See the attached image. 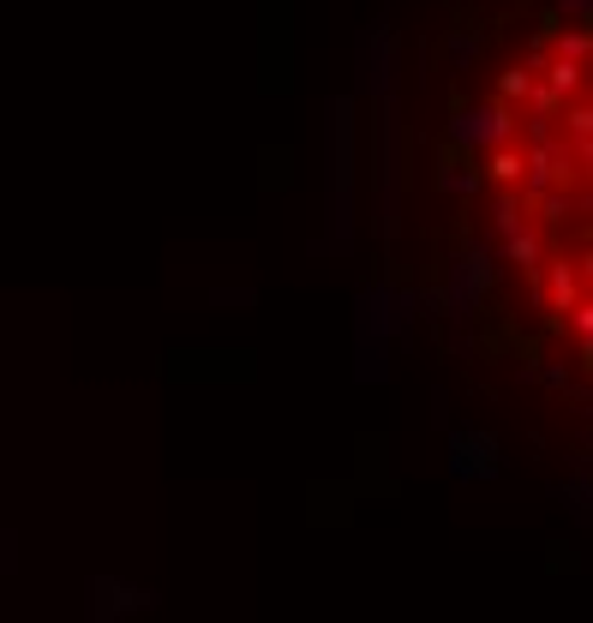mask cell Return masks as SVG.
<instances>
[{
    "mask_svg": "<svg viewBox=\"0 0 593 623\" xmlns=\"http://www.w3.org/2000/svg\"><path fill=\"white\" fill-rule=\"evenodd\" d=\"M354 144H360V102L354 96H336L330 102V174H324V204H330V234L324 246L330 252H348L354 246V204H360V168H354Z\"/></svg>",
    "mask_w": 593,
    "mask_h": 623,
    "instance_id": "cell-1",
    "label": "cell"
},
{
    "mask_svg": "<svg viewBox=\"0 0 593 623\" xmlns=\"http://www.w3.org/2000/svg\"><path fill=\"white\" fill-rule=\"evenodd\" d=\"M492 276H498V252L492 246H462L450 264H443L438 288H420V306H432L438 318L456 324V348L473 343L468 324L480 318V300H485V288H492Z\"/></svg>",
    "mask_w": 593,
    "mask_h": 623,
    "instance_id": "cell-2",
    "label": "cell"
},
{
    "mask_svg": "<svg viewBox=\"0 0 593 623\" xmlns=\"http://www.w3.org/2000/svg\"><path fill=\"white\" fill-rule=\"evenodd\" d=\"M390 348H396V324H390V288H360L354 300V378L384 384L390 378Z\"/></svg>",
    "mask_w": 593,
    "mask_h": 623,
    "instance_id": "cell-3",
    "label": "cell"
},
{
    "mask_svg": "<svg viewBox=\"0 0 593 623\" xmlns=\"http://www.w3.org/2000/svg\"><path fill=\"white\" fill-rule=\"evenodd\" d=\"M443 139H450V151H462V156H485L492 144L515 139V109L510 102H498V96L492 102H456Z\"/></svg>",
    "mask_w": 593,
    "mask_h": 623,
    "instance_id": "cell-4",
    "label": "cell"
},
{
    "mask_svg": "<svg viewBox=\"0 0 593 623\" xmlns=\"http://www.w3.org/2000/svg\"><path fill=\"white\" fill-rule=\"evenodd\" d=\"M372 121H378V156H372V192H378V234L396 241L402 216H396V96L372 102Z\"/></svg>",
    "mask_w": 593,
    "mask_h": 623,
    "instance_id": "cell-5",
    "label": "cell"
},
{
    "mask_svg": "<svg viewBox=\"0 0 593 623\" xmlns=\"http://www.w3.org/2000/svg\"><path fill=\"white\" fill-rule=\"evenodd\" d=\"M503 456L492 432H450V480L456 486H485L498 480Z\"/></svg>",
    "mask_w": 593,
    "mask_h": 623,
    "instance_id": "cell-6",
    "label": "cell"
},
{
    "mask_svg": "<svg viewBox=\"0 0 593 623\" xmlns=\"http://www.w3.org/2000/svg\"><path fill=\"white\" fill-rule=\"evenodd\" d=\"M360 79H366V91H372V102L396 96V31L384 19L360 37Z\"/></svg>",
    "mask_w": 593,
    "mask_h": 623,
    "instance_id": "cell-7",
    "label": "cell"
},
{
    "mask_svg": "<svg viewBox=\"0 0 593 623\" xmlns=\"http://www.w3.org/2000/svg\"><path fill=\"white\" fill-rule=\"evenodd\" d=\"M151 605H156L151 588L114 582V575H91V623H114L126 612H151Z\"/></svg>",
    "mask_w": 593,
    "mask_h": 623,
    "instance_id": "cell-8",
    "label": "cell"
},
{
    "mask_svg": "<svg viewBox=\"0 0 593 623\" xmlns=\"http://www.w3.org/2000/svg\"><path fill=\"white\" fill-rule=\"evenodd\" d=\"M438 192H443V198H480V192H485L480 156H462V151H456V156L438 168Z\"/></svg>",
    "mask_w": 593,
    "mask_h": 623,
    "instance_id": "cell-9",
    "label": "cell"
},
{
    "mask_svg": "<svg viewBox=\"0 0 593 623\" xmlns=\"http://www.w3.org/2000/svg\"><path fill=\"white\" fill-rule=\"evenodd\" d=\"M545 270V312H570L582 300V270H570V258H540Z\"/></svg>",
    "mask_w": 593,
    "mask_h": 623,
    "instance_id": "cell-10",
    "label": "cell"
},
{
    "mask_svg": "<svg viewBox=\"0 0 593 623\" xmlns=\"http://www.w3.org/2000/svg\"><path fill=\"white\" fill-rule=\"evenodd\" d=\"M558 121H563V144H570L575 162L587 168V162H593V109H587L582 96H570V102L558 109Z\"/></svg>",
    "mask_w": 593,
    "mask_h": 623,
    "instance_id": "cell-11",
    "label": "cell"
},
{
    "mask_svg": "<svg viewBox=\"0 0 593 623\" xmlns=\"http://www.w3.org/2000/svg\"><path fill=\"white\" fill-rule=\"evenodd\" d=\"M498 258H503V264H522V270H533V276H540V258H545V241H540V228H528V222H522L515 234H503V241H498Z\"/></svg>",
    "mask_w": 593,
    "mask_h": 623,
    "instance_id": "cell-12",
    "label": "cell"
},
{
    "mask_svg": "<svg viewBox=\"0 0 593 623\" xmlns=\"http://www.w3.org/2000/svg\"><path fill=\"white\" fill-rule=\"evenodd\" d=\"M480 174L485 181H498V186H522V151H515V139L492 144V151L480 156Z\"/></svg>",
    "mask_w": 593,
    "mask_h": 623,
    "instance_id": "cell-13",
    "label": "cell"
},
{
    "mask_svg": "<svg viewBox=\"0 0 593 623\" xmlns=\"http://www.w3.org/2000/svg\"><path fill=\"white\" fill-rule=\"evenodd\" d=\"M528 222V198H522V186H503L498 198H492V234L503 241V234H515Z\"/></svg>",
    "mask_w": 593,
    "mask_h": 623,
    "instance_id": "cell-14",
    "label": "cell"
},
{
    "mask_svg": "<svg viewBox=\"0 0 593 623\" xmlns=\"http://www.w3.org/2000/svg\"><path fill=\"white\" fill-rule=\"evenodd\" d=\"M545 84H552V91L563 96V102H570V96H582V79H587V72H582V61H558V54H545Z\"/></svg>",
    "mask_w": 593,
    "mask_h": 623,
    "instance_id": "cell-15",
    "label": "cell"
},
{
    "mask_svg": "<svg viewBox=\"0 0 593 623\" xmlns=\"http://www.w3.org/2000/svg\"><path fill=\"white\" fill-rule=\"evenodd\" d=\"M522 378L540 384V390H552V396H570V366H563V360H540V366H528Z\"/></svg>",
    "mask_w": 593,
    "mask_h": 623,
    "instance_id": "cell-16",
    "label": "cell"
},
{
    "mask_svg": "<svg viewBox=\"0 0 593 623\" xmlns=\"http://www.w3.org/2000/svg\"><path fill=\"white\" fill-rule=\"evenodd\" d=\"M558 498H563V503H570V510L587 522V515H593V486H587V468H575V480H563V486H558Z\"/></svg>",
    "mask_w": 593,
    "mask_h": 623,
    "instance_id": "cell-17",
    "label": "cell"
},
{
    "mask_svg": "<svg viewBox=\"0 0 593 623\" xmlns=\"http://www.w3.org/2000/svg\"><path fill=\"white\" fill-rule=\"evenodd\" d=\"M443 61H450L456 72H468L473 61H480V37H473V31H456L450 42H443Z\"/></svg>",
    "mask_w": 593,
    "mask_h": 623,
    "instance_id": "cell-18",
    "label": "cell"
},
{
    "mask_svg": "<svg viewBox=\"0 0 593 623\" xmlns=\"http://www.w3.org/2000/svg\"><path fill=\"white\" fill-rule=\"evenodd\" d=\"M533 79H540V72H528V67H510V72L498 79V102H510V109H515V102H528Z\"/></svg>",
    "mask_w": 593,
    "mask_h": 623,
    "instance_id": "cell-19",
    "label": "cell"
},
{
    "mask_svg": "<svg viewBox=\"0 0 593 623\" xmlns=\"http://www.w3.org/2000/svg\"><path fill=\"white\" fill-rule=\"evenodd\" d=\"M552 54H558V61H582L587 67V31H582V24H575V31H558L552 37Z\"/></svg>",
    "mask_w": 593,
    "mask_h": 623,
    "instance_id": "cell-20",
    "label": "cell"
},
{
    "mask_svg": "<svg viewBox=\"0 0 593 623\" xmlns=\"http://www.w3.org/2000/svg\"><path fill=\"white\" fill-rule=\"evenodd\" d=\"M528 102H533V114H552V121H558V109H563V96H558V91H552V84H545V79H533Z\"/></svg>",
    "mask_w": 593,
    "mask_h": 623,
    "instance_id": "cell-21",
    "label": "cell"
},
{
    "mask_svg": "<svg viewBox=\"0 0 593 623\" xmlns=\"http://www.w3.org/2000/svg\"><path fill=\"white\" fill-rule=\"evenodd\" d=\"M563 318H570V330H575V343H593V306H587V300H575L570 312H563Z\"/></svg>",
    "mask_w": 593,
    "mask_h": 623,
    "instance_id": "cell-22",
    "label": "cell"
},
{
    "mask_svg": "<svg viewBox=\"0 0 593 623\" xmlns=\"http://www.w3.org/2000/svg\"><path fill=\"white\" fill-rule=\"evenodd\" d=\"M558 12H563V19H575V24H587L593 0H558Z\"/></svg>",
    "mask_w": 593,
    "mask_h": 623,
    "instance_id": "cell-23",
    "label": "cell"
},
{
    "mask_svg": "<svg viewBox=\"0 0 593 623\" xmlns=\"http://www.w3.org/2000/svg\"><path fill=\"white\" fill-rule=\"evenodd\" d=\"M216 300H234V306H252V300H258V294H252V288H216Z\"/></svg>",
    "mask_w": 593,
    "mask_h": 623,
    "instance_id": "cell-24",
    "label": "cell"
},
{
    "mask_svg": "<svg viewBox=\"0 0 593 623\" xmlns=\"http://www.w3.org/2000/svg\"><path fill=\"white\" fill-rule=\"evenodd\" d=\"M432 420L450 426V396H443V390H432Z\"/></svg>",
    "mask_w": 593,
    "mask_h": 623,
    "instance_id": "cell-25",
    "label": "cell"
},
{
    "mask_svg": "<svg viewBox=\"0 0 593 623\" xmlns=\"http://www.w3.org/2000/svg\"><path fill=\"white\" fill-rule=\"evenodd\" d=\"M12 570V533H0V575Z\"/></svg>",
    "mask_w": 593,
    "mask_h": 623,
    "instance_id": "cell-26",
    "label": "cell"
}]
</instances>
